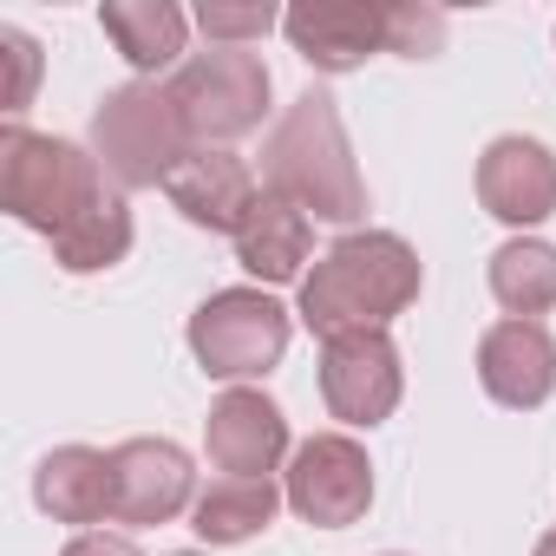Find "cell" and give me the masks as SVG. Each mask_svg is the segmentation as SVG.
Masks as SVG:
<instances>
[{
  "label": "cell",
  "instance_id": "9",
  "mask_svg": "<svg viewBox=\"0 0 556 556\" xmlns=\"http://www.w3.org/2000/svg\"><path fill=\"white\" fill-rule=\"evenodd\" d=\"M184 504H197V471L190 452L170 439H125L112 452V517L144 530V523H170Z\"/></svg>",
  "mask_w": 556,
  "mask_h": 556
},
{
  "label": "cell",
  "instance_id": "23",
  "mask_svg": "<svg viewBox=\"0 0 556 556\" xmlns=\"http://www.w3.org/2000/svg\"><path fill=\"white\" fill-rule=\"evenodd\" d=\"M0 60H8V92H0V105L21 125V112L34 105V86H40V47L21 27H0Z\"/></svg>",
  "mask_w": 556,
  "mask_h": 556
},
{
  "label": "cell",
  "instance_id": "5",
  "mask_svg": "<svg viewBox=\"0 0 556 556\" xmlns=\"http://www.w3.org/2000/svg\"><path fill=\"white\" fill-rule=\"evenodd\" d=\"M170 105L197 151H223L268 112V66L249 47H203L170 73Z\"/></svg>",
  "mask_w": 556,
  "mask_h": 556
},
{
  "label": "cell",
  "instance_id": "25",
  "mask_svg": "<svg viewBox=\"0 0 556 556\" xmlns=\"http://www.w3.org/2000/svg\"><path fill=\"white\" fill-rule=\"evenodd\" d=\"M536 556H556V530H549V536H543V543H536Z\"/></svg>",
  "mask_w": 556,
  "mask_h": 556
},
{
  "label": "cell",
  "instance_id": "24",
  "mask_svg": "<svg viewBox=\"0 0 556 556\" xmlns=\"http://www.w3.org/2000/svg\"><path fill=\"white\" fill-rule=\"evenodd\" d=\"M60 556H138L131 549V536H105V530H79Z\"/></svg>",
  "mask_w": 556,
  "mask_h": 556
},
{
  "label": "cell",
  "instance_id": "20",
  "mask_svg": "<svg viewBox=\"0 0 556 556\" xmlns=\"http://www.w3.org/2000/svg\"><path fill=\"white\" fill-rule=\"evenodd\" d=\"M125 249H131V210H125V190H112L73 236L53 242V262L66 275H99V268L125 262Z\"/></svg>",
  "mask_w": 556,
  "mask_h": 556
},
{
  "label": "cell",
  "instance_id": "4",
  "mask_svg": "<svg viewBox=\"0 0 556 556\" xmlns=\"http://www.w3.org/2000/svg\"><path fill=\"white\" fill-rule=\"evenodd\" d=\"M190 131L170 105V86L131 79L118 92H105V105L92 112V157L118 190H144V184H170V170L190 157Z\"/></svg>",
  "mask_w": 556,
  "mask_h": 556
},
{
  "label": "cell",
  "instance_id": "11",
  "mask_svg": "<svg viewBox=\"0 0 556 556\" xmlns=\"http://www.w3.org/2000/svg\"><path fill=\"white\" fill-rule=\"evenodd\" d=\"M203 452H210V465L223 478H268L289 452V419L268 393L229 387L203 419Z\"/></svg>",
  "mask_w": 556,
  "mask_h": 556
},
{
  "label": "cell",
  "instance_id": "8",
  "mask_svg": "<svg viewBox=\"0 0 556 556\" xmlns=\"http://www.w3.org/2000/svg\"><path fill=\"white\" fill-rule=\"evenodd\" d=\"M400 393H406V374H400V348L387 341V328L321 341V400L341 426L393 419Z\"/></svg>",
  "mask_w": 556,
  "mask_h": 556
},
{
  "label": "cell",
  "instance_id": "6",
  "mask_svg": "<svg viewBox=\"0 0 556 556\" xmlns=\"http://www.w3.org/2000/svg\"><path fill=\"white\" fill-rule=\"evenodd\" d=\"M190 354L210 380H262L289 354V308L262 289H223L190 315Z\"/></svg>",
  "mask_w": 556,
  "mask_h": 556
},
{
  "label": "cell",
  "instance_id": "17",
  "mask_svg": "<svg viewBox=\"0 0 556 556\" xmlns=\"http://www.w3.org/2000/svg\"><path fill=\"white\" fill-rule=\"evenodd\" d=\"M99 27H105V40L125 53L131 73H170V66H184V34H190V21L170 8V0H105V8H99Z\"/></svg>",
  "mask_w": 556,
  "mask_h": 556
},
{
  "label": "cell",
  "instance_id": "14",
  "mask_svg": "<svg viewBox=\"0 0 556 556\" xmlns=\"http://www.w3.org/2000/svg\"><path fill=\"white\" fill-rule=\"evenodd\" d=\"M164 197H170V210H184V223H197L210 236H236L249 223V210L262 203V190L236 151H190L170 170Z\"/></svg>",
  "mask_w": 556,
  "mask_h": 556
},
{
  "label": "cell",
  "instance_id": "15",
  "mask_svg": "<svg viewBox=\"0 0 556 556\" xmlns=\"http://www.w3.org/2000/svg\"><path fill=\"white\" fill-rule=\"evenodd\" d=\"M34 497L53 523H105L112 517V452L60 445L34 471Z\"/></svg>",
  "mask_w": 556,
  "mask_h": 556
},
{
  "label": "cell",
  "instance_id": "13",
  "mask_svg": "<svg viewBox=\"0 0 556 556\" xmlns=\"http://www.w3.org/2000/svg\"><path fill=\"white\" fill-rule=\"evenodd\" d=\"M478 380L497 406L530 413L556 393V341L543 321H497L478 341Z\"/></svg>",
  "mask_w": 556,
  "mask_h": 556
},
{
  "label": "cell",
  "instance_id": "7",
  "mask_svg": "<svg viewBox=\"0 0 556 556\" xmlns=\"http://www.w3.org/2000/svg\"><path fill=\"white\" fill-rule=\"evenodd\" d=\"M289 510L315 530H348L367 517L374 504V465L367 452L348 439V432H315L295 445V465H289V484H282Z\"/></svg>",
  "mask_w": 556,
  "mask_h": 556
},
{
  "label": "cell",
  "instance_id": "21",
  "mask_svg": "<svg viewBox=\"0 0 556 556\" xmlns=\"http://www.w3.org/2000/svg\"><path fill=\"white\" fill-rule=\"evenodd\" d=\"M275 21H282V14H275L268 0H255V8H236V0H203V8H197V27H203L210 47H249Z\"/></svg>",
  "mask_w": 556,
  "mask_h": 556
},
{
  "label": "cell",
  "instance_id": "16",
  "mask_svg": "<svg viewBox=\"0 0 556 556\" xmlns=\"http://www.w3.org/2000/svg\"><path fill=\"white\" fill-rule=\"evenodd\" d=\"M308 249H315V223L295 203L268 197V190L249 210V223L236 229V262L255 275V282H295L302 262H308Z\"/></svg>",
  "mask_w": 556,
  "mask_h": 556
},
{
  "label": "cell",
  "instance_id": "1",
  "mask_svg": "<svg viewBox=\"0 0 556 556\" xmlns=\"http://www.w3.org/2000/svg\"><path fill=\"white\" fill-rule=\"evenodd\" d=\"M262 184L268 197L295 203L308 223H361L367 216V184L348 151V125L334 92L308 86L262 144Z\"/></svg>",
  "mask_w": 556,
  "mask_h": 556
},
{
  "label": "cell",
  "instance_id": "18",
  "mask_svg": "<svg viewBox=\"0 0 556 556\" xmlns=\"http://www.w3.org/2000/svg\"><path fill=\"white\" fill-rule=\"evenodd\" d=\"M289 497L275 491V478H216L197 504H190V530L216 549L229 543H249L275 523V510H282Z\"/></svg>",
  "mask_w": 556,
  "mask_h": 556
},
{
  "label": "cell",
  "instance_id": "26",
  "mask_svg": "<svg viewBox=\"0 0 556 556\" xmlns=\"http://www.w3.org/2000/svg\"><path fill=\"white\" fill-rule=\"evenodd\" d=\"M177 556H197V549H177Z\"/></svg>",
  "mask_w": 556,
  "mask_h": 556
},
{
  "label": "cell",
  "instance_id": "2",
  "mask_svg": "<svg viewBox=\"0 0 556 556\" xmlns=\"http://www.w3.org/2000/svg\"><path fill=\"white\" fill-rule=\"evenodd\" d=\"M419 282H426L419 255L393 229H354L302 275V321L321 341L367 334V328H387L393 315H406L419 302Z\"/></svg>",
  "mask_w": 556,
  "mask_h": 556
},
{
  "label": "cell",
  "instance_id": "22",
  "mask_svg": "<svg viewBox=\"0 0 556 556\" xmlns=\"http://www.w3.org/2000/svg\"><path fill=\"white\" fill-rule=\"evenodd\" d=\"M445 14L439 8H387V53L400 60H432L445 47Z\"/></svg>",
  "mask_w": 556,
  "mask_h": 556
},
{
  "label": "cell",
  "instance_id": "10",
  "mask_svg": "<svg viewBox=\"0 0 556 556\" xmlns=\"http://www.w3.org/2000/svg\"><path fill=\"white\" fill-rule=\"evenodd\" d=\"M282 34L315 73H354L387 53V8L380 0H302L282 14Z\"/></svg>",
  "mask_w": 556,
  "mask_h": 556
},
{
  "label": "cell",
  "instance_id": "19",
  "mask_svg": "<svg viewBox=\"0 0 556 556\" xmlns=\"http://www.w3.org/2000/svg\"><path fill=\"white\" fill-rule=\"evenodd\" d=\"M491 295L510 321H536L556 308V249L536 236H510L491 255Z\"/></svg>",
  "mask_w": 556,
  "mask_h": 556
},
{
  "label": "cell",
  "instance_id": "3",
  "mask_svg": "<svg viewBox=\"0 0 556 556\" xmlns=\"http://www.w3.org/2000/svg\"><path fill=\"white\" fill-rule=\"evenodd\" d=\"M118 184L99 170L92 151H79L73 138H47V131H27L8 118L0 131V210L14 223L40 229L47 242L73 236Z\"/></svg>",
  "mask_w": 556,
  "mask_h": 556
},
{
  "label": "cell",
  "instance_id": "12",
  "mask_svg": "<svg viewBox=\"0 0 556 556\" xmlns=\"http://www.w3.org/2000/svg\"><path fill=\"white\" fill-rule=\"evenodd\" d=\"M478 203L510 223V229H536L556 210V157L536 138H491L478 157Z\"/></svg>",
  "mask_w": 556,
  "mask_h": 556
}]
</instances>
